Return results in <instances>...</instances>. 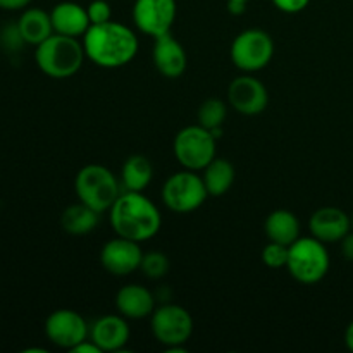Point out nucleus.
Instances as JSON below:
<instances>
[{"label":"nucleus","mask_w":353,"mask_h":353,"mask_svg":"<svg viewBox=\"0 0 353 353\" xmlns=\"http://www.w3.org/2000/svg\"><path fill=\"white\" fill-rule=\"evenodd\" d=\"M83 47L93 64L103 69H117L137 57L140 43L131 28L110 19L102 24H92L83 37Z\"/></svg>","instance_id":"f257e3e1"},{"label":"nucleus","mask_w":353,"mask_h":353,"mask_svg":"<svg viewBox=\"0 0 353 353\" xmlns=\"http://www.w3.org/2000/svg\"><path fill=\"white\" fill-rule=\"evenodd\" d=\"M110 226L117 236L141 243L161 231L162 216L159 207L143 192H123L109 209Z\"/></svg>","instance_id":"f03ea898"},{"label":"nucleus","mask_w":353,"mask_h":353,"mask_svg":"<svg viewBox=\"0 0 353 353\" xmlns=\"http://www.w3.org/2000/svg\"><path fill=\"white\" fill-rule=\"evenodd\" d=\"M85 59L86 54L83 41L59 33H54L40 45H37V50H34L38 69L54 79H65L74 76L81 69Z\"/></svg>","instance_id":"7ed1b4c3"},{"label":"nucleus","mask_w":353,"mask_h":353,"mask_svg":"<svg viewBox=\"0 0 353 353\" xmlns=\"http://www.w3.org/2000/svg\"><path fill=\"white\" fill-rule=\"evenodd\" d=\"M74 192L79 202L102 214L107 212L123 193V185L105 165L88 164L76 174Z\"/></svg>","instance_id":"20e7f679"},{"label":"nucleus","mask_w":353,"mask_h":353,"mask_svg":"<svg viewBox=\"0 0 353 353\" xmlns=\"http://www.w3.org/2000/svg\"><path fill=\"white\" fill-rule=\"evenodd\" d=\"M330 268L331 259L326 243L317 238L300 236L290 245L286 269L302 285H317L326 278Z\"/></svg>","instance_id":"39448f33"},{"label":"nucleus","mask_w":353,"mask_h":353,"mask_svg":"<svg viewBox=\"0 0 353 353\" xmlns=\"http://www.w3.org/2000/svg\"><path fill=\"white\" fill-rule=\"evenodd\" d=\"M150 330L155 340L164 345L168 352H185L193 334V317L185 307L165 303L157 307L150 316Z\"/></svg>","instance_id":"423d86ee"},{"label":"nucleus","mask_w":353,"mask_h":353,"mask_svg":"<svg viewBox=\"0 0 353 353\" xmlns=\"http://www.w3.org/2000/svg\"><path fill=\"white\" fill-rule=\"evenodd\" d=\"M217 138L200 124L183 128L172 143V152L179 164L190 171H203L216 159Z\"/></svg>","instance_id":"0eeeda50"},{"label":"nucleus","mask_w":353,"mask_h":353,"mask_svg":"<svg viewBox=\"0 0 353 353\" xmlns=\"http://www.w3.org/2000/svg\"><path fill=\"white\" fill-rule=\"evenodd\" d=\"M207 196L209 192L202 176L190 169L171 174L162 186V202L169 210L178 214H190L200 209Z\"/></svg>","instance_id":"6e6552de"},{"label":"nucleus","mask_w":353,"mask_h":353,"mask_svg":"<svg viewBox=\"0 0 353 353\" xmlns=\"http://www.w3.org/2000/svg\"><path fill=\"white\" fill-rule=\"evenodd\" d=\"M274 57L271 34L259 28H250L238 34L231 43V61L240 71L257 72Z\"/></svg>","instance_id":"1a4fd4ad"},{"label":"nucleus","mask_w":353,"mask_h":353,"mask_svg":"<svg viewBox=\"0 0 353 353\" xmlns=\"http://www.w3.org/2000/svg\"><path fill=\"white\" fill-rule=\"evenodd\" d=\"M45 334L59 348L72 350L90 338V326L85 317L71 309L54 310L45 321Z\"/></svg>","instance_id":"9d476101"},{"label":"nucleus","mask_w":353,"mask_h":353,"mask_svg":"<svg viewBox=\"0 0 353 353\" xmlns=\"http://www.w3.org/2000/svg\"><path fill=\"white\" fill-rule=\"evenodd\" d=\"M176 14V0H134L133 23L141 33L157 38L171 33Z\"/></svg>","instance_id":"9b49d317"},{"label":"nucleus","mask_w":353,"mask_h":353,"mask_svg":"<svg viewBox=\"0 0 353 353\" xmlns=\"http://www.w3.org/2000/svg\"><path fill=\"white\" fill-rule=\"evenodd\" d=\"M228 103L243 116H257L269 103L268 88L254 76H238L228 86Z\"/></svg>","instance_id":"f8f14e48"},{"label":"nucleus","mask_w":353,"mask_h":353,"mask_svg":"<svg viewBox=\"0 0 353 353\" xmlns=\"http://www.w3.org/2000/svg\"><path fill=\"white\" fill-rule=\"evenodd\" d=\"M143 250L140 243L128 238L117 236L114 240L107 241L100 252V262L102 268L109 274L114 276H130L140 269Z\"/></svg>","instance_id":"ddd939ff"},{"label":"nucleus","mask_w":353,"mask_h":353,"mask_svg":"<svg viewBox=\"0 0 353 353\" xmlns=\"http://www.w3.org/2000/svg\"><path fill=\"white\" fill-rule=\"evenodd\" d=\"M353 230L352 216L338 207H321L310 216V236L317 238L323 243H338Z\"/></svg>","instance_id":"4468645a"},{"label":"nucleus","mask_w":353,"mask_h":353,"mask_svg":"<svg viewBox=\"0 0 353 353\" xmlns=\"http://www.w3.org/2000/svg\"><path fill=\"white\" fill-rule=\"evenodd\" d=\"M90 340L102 352L124 350L130 341V326L121 314L102 316L90 326Z\"/></svg>","instance_id":"2eb2a0df"},{"label":"nucleus","mask_w":353,"mask_h":353,"mask_svg":"<svg viewBox=\"0 0 353 353\" xmlns=\"http://www.w3.org/2000/svg\"><path fill=\"white\" fill-rule=\"evenodd\" d=\"M152 59L157 71L169 79L179 78L185 72L186 62H188L185 48L171 33L155 38Z\"/></svg>","instance_id":"dca6fc26"},{"label":"nucleus","mask_w":353,"mask_h":353,"mask_svg":"<svg viewBox=\"0 0 353 353\" xmlns=\"http://www.w3.org/2000/svg\"><path fill=\"white\" fill-rule=\"evenodd\" d=\"M50 19L52 26H54V33L65 34V37L72 38L85 37L88 28L92 26L86 7L79 6L76 2L57 3L50 10Z\"/></svg>","instance_id":"f3484780"},{"label":"nucleus","mask_w":353,"mask_h":353,"mask_svg":"<svg viewBox=\"0 0 353 353\" xmlns=\"http://www.w3.org/2000/svg\"><path fill=\"white\" fill-rule=\"evenodd\" d=\"M116 309L126 319H145L155 310V296L147 286L126 285L117 292Z\"/></svg>","instance_id":"a211bd4d"},{"label":"nucleus","mask_w":353,"mask_h":353,"mask_svg":"<svg viewBox=\"0 0 353 353\" xmlns=\"http://www.w3.org/2000/svg\"><path fill=\"white\" fill-rule=\"evenodd\" d=\"M17 28H19L24 43L34 45V47L54 34L50 12L38 9V7L24 9L19 16V21H17Z\"/></svg>","instance_id":"6ab92c4d"},{"label":"nucleus","mask_w":353,"mask_h":353,"mask_svg":"<svg viewBox=\"0 0 353 353\" xmlns=\"http://www.w3.org/2000/svg\"><path fill=\"white\" fill-rule=\"evenodd\" d=\"M265 234L269 241L290 247L300 238V221L292 210H272L265 219Z\"/></svg>","instance_id":"aec40b11"},{"label":"nucleus","mask_w":353,"mask_h":353,"mask_svg":"<svg viewBox=\"0 0 353 353\" xmlns=\"http://www.w3.org/2000/svg\"><path fill=\"white\" fill-rule=\"evenodd\" d=\"M152 178H154V168L145 155H131L121 168L119 179L124 192H145L152 183Z\"/></svg>","instance_id":"412c9836"},{"label":"nucleus","mask_w":353,"mask_h":353,"mask_svg":"<svg viewBox=\"0 0 353 353\" xmlns=\"http://www.w3.org/2000/svg\"><path fill=\"white\" fill-rule=\"evenodd\" d=\"M99 221L100 212H97L95 209H92V207H88L83 202L69 205L61 216L62 230L68 234H72V236H85V234H90L99 226Z\"/></svg>","instance_id":"4be33fe9"},{"label":"nucleus","mask_w":353,"mask_h":353,"mask_svg":"<svg viewBox=\"0 0 353 353\" xmlns=\"http://www.w3.org/2000/svg\"><path fill=\"white\" fill-rule=\"evenodd\" d=\"M234 178H236V171L228 159L216 157L202 171V179L205 183L207 192L212 196H221L230 192Z\"/></svg>","instance_id":"5701e85b"},{"label":"nucleus","mask_w":353,"mask_h":353,"mask_svg":"<svg viewBox=\"0 0 353 353\" xmlns=\"http://www.w3.org/2000/svg\"><path fill=\"white\" fill-rule=\"evenodd\" d=\"M228 105L219 99H207L199 109V124L212 131L216 138L223 134V124L226 123Z\"/></svg>","instance_id":"b1692460"},{"label":"nucleus","mask_w":353,"mask_h":353,"mask_svg":"<svg viewBox=\"0 0 353 353\" xmlns=\"http://www.w3.org/2000/svg\"><path fill=\"white\" fill-rule=\"evenodd\" d=\"M169 259L164 252H157L152 250L143 254V259H141L140 264V271L147 276L148 279H161L164 278L165 274L169 272Z\"/></svg>","instance_id":"393cba45"},{"label":"nucleus","mask_w":353,"mask_h":353,"mask_svg":"<svg viewBox=\"0 0 353 353\" xmlns=\"http://www.w3.org/2000/svg\"><path fill=\"white\" fill-rule=\"evenodd\" d=\"M288 254L290 247L276 243V241H269L264 247V250H262V261H264L268 268L281 269L286 268V264H288Z\"/></svg>","instance_id":"a878e982"},{"label":"nucleus","mask_w":353,"mask_h":353,"mask_svg":"<svg viewBox=\"0 0 353 353\" xmlns=\"http://www.w3.org/2000/svg\"><path fill=\"white\" fill-rule=\"evenodd\" d=\"M86 10H88V17L92 24L107 23V21H110V16H112V9H110V3L107 0H93L86 7Z\"/></svg>","instance_id":"bb28decb"},{"label":"nucleus","mask_w":353,"mask_h":353,"mask_svg":"<svg viewBox=\"0 0 353 353\" xmlns=\"http://www.w3.org/2000/svg\"><path fill=\"white\" fill-rule=\"evenodd\" d=\"M0 41H2V45L7 48V50H17V48L23 47L24 40L23 37H21V31L19 28H17V23L12 24V26L3 28L2 33H0Z\"/></svg>","instance_id":"cd10ccee"},{"label":"nucleus","mask_w":353,"mask_h":353,"mask_svg":"<svg viewBox=\"0 0 353 353\" xmlns=\"http://www.w3.org/2000/svg\"><path fill=\"white\" fill-rule=\"evenodd\" d=\"M271 2L274 3L281 12L296 14L302 12V10L309 6L310 0H271Z\"/></svg>","instance_id":"c85d7f7f"},{"label":"nucleus","mask_w":353,"mask_h":353,"mask_svg":"<svg viewBox=\"0 0 353 353\" xmlns=\"http://www.w3.org/2000/svg\"><path fill=\"white\" fill-rule=\"evenodd\" d=\"M31 0H0V9L3 10H24Z\"/></svg>","instance_id":"c756f323"},{"label":"nucleus","mask_w":353,"mask_h":353,"mask_svg":"<svg viewBox=\"0 0 353 353\" xmlns=\"http://www.w3.org/2000/svg\"><path fill=\"white\" fill-rule=\"evenodd\" d=\"M340 243H341V254H343V257L347 259V261L353 262V233L352 231L343 238V240L340 241Z\"/></svg>","instance_id":"7c9ffc66"},{"label":"nucleus","mask_w":353,"mask_h":353,"mask_svg":"<svg viewBox=\"0 0 353 353\" xmlns=\"http://www.w3.org/2000/svg\"><path fill=\"white\" fill-rule=\"evenodd\" d=\"M72 353H102V350H100L99 347H97L95 343H93L92 340H85V341H81V343L78 345V347H74L71 350Z\"/></svg>","instance_id":"2f4dec72"},{"label":"nucleus","mask_w":353,"mask_h":353,"mask_svg":"<svg viewBox=\"0 0 353 353\" xmlns=\"http://www.w3.org/2000/svg\"><path fill=\"white\" fill-rule=\"evenodd\" d=\"M245 9H247V3L245 2L228 0V10H230V14H233V16H241V14L245 12Z\"/></svg>","instance_id":"473e14b6"},{"label":"nucleus","mask_w":353,"mask_h":353,"mask_svg":"<svg viewBox=\"0 0 353 353\" xmlns=\"http://www.w3.org/2000/svg\"><path fill=\"white\" fill-rule=\"evenodd\" d=\"M345 345L350 352H353V321L348 324L347 331H345Z\"/></svg>","instance_id":"72a5a7b5"},{"label":"nucleus","mask_w":353,"mask_h":353,"mask_svg":"<svg viewBox=\"0 0 353 353\" xmlns=\"http://www.w3.org/2000/svg\"><path fill=\"white\" fill-rule=\"evenodd\" d=\"M238 2H245V3H248V2H250V0H238Z\"/></svg>","instance_id":"f704fd0d"},{"label":"nucleus","mask_w":353,"mask_h":353,"mask_svg":"<svg viewBox=\"0 0 353 353\" xmlns=\"http://www.w3.org/2000/svg\"><path fill=\"white\" fill-rule=\"evenodd\" d=\"M352 226H353V212H352Z\"/></svg>","instance_id":"c9c22d12"}]
</instances>
